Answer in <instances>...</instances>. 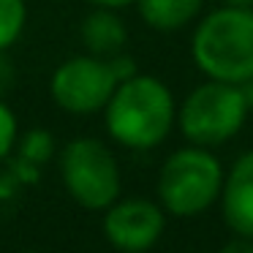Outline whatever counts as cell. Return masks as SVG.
Wrapping results in <instances>:
<instances>
[{
    "mask_svg": "<svg viewBox=\"0 0 253 253\" xmlns=\"http://www.w3.org/2000/svg\"><path fill=\"white\" fill-rule=\"evenodd\" d=\"M128 41L126 25L115 14V8H98L87 14L82 22V44L87 46L90 55L95 57H112L123 52Z\"/></svg>",
    "mask_w": 253,
    "mask_h": 253,
    "instance_id": "obj_9",
    "label": "cell"
},
{
    "mask_svg": "<svg viewBox=\"0 0 253 253\" xmlns=\"http://www.w3.org/2000/svg\"><path fill=\"white\" fill-rule=\"evenodd\" d=\"M139 14L153 30L171 33L180 30L199 14L204 0H136Z\"/></svg>",
    "mask_w": 253,
    "mask_h": 253,
    "instance_id": "obj_10",
    "label": "cell"
},
{
    "mask_svg": "<svg viewBox=\"0 0 253 253\" xmlns=\"http://www.w3.org/2000/svg\"><path fill=\"white\" fill-rule=\"evenodd\" d=\"M139 253H150V251H139Z\"/></svg>",
    "mask_w": 253,
    "mask_h": 253,
    "instance_id": "obj_20",
    "label": "cell"
},
{
    "mask_svg": "<svg viewBox=\"0 0 253 253\" xmlns=\"http://www.w3.org/2000/svg\"><path fill=\"white\" fill-rule=\"evenodd\" d=\"M117 77L106 57L82 55L71 57L52 74V98L71 115H90L109 104Z\"/></svg>",
    "mask_w": 253,
    "mask_h": 253,
    "instance_id": "obj_6",
    "label": "cell"
},
{
    "mask_svg": "<svg viewBox=\"0 0 253 253\" xmlns=\"http://www.w3.org/2000/svg\"><path fill=\"white\" fill-rule=\"evenodd\" d=\"M248 106L240 84L210 79L207 84H199L185 98L180 109V131L188 142L199 147H215L234 136L245 123Z\"/></svg>",
    "mask_w": 253,
    "mask_h": 253,
    "instance_id": "obj_4",
    "label": "cell"
},
{
    "mask_svg": "<svg viewBox=\"0 0 253 253\" xmlns=\"http://www.w3.org/2000/svg\"><path fill=\"white\" fill-rule=\"evenodd\" d=\"M240 90H242V95H245L248 106L253 109V77H251V79H245V82H240Z\"/></svg>",
    "mask_w": 253,
    "mask_h": 253,
    "instance_id": "obj_18",
    "label": "cell"
},
{
    "mask_svg": "<svg viewBox=\"0 0 253 253\" xmlns=\"http://www.w3.org/2000/svg\"><path fill=\"white\" fill-rule=\"evenodd\" d=\"M109 60V66H112V71H115V77H117V82H126V79H131V77H136V63L131 60L128 55H112V57H106Z\"/></svg>",
    "mask_w": 253,
    "mask_h": 253,
    "instance_id": "obj_15",
    "label": "cell"
},
{
    "mask_svg": "<svg viewBox=\"0 0 253 253\" xmlns=\"http://www.w3.org/2000/svg\"><path fill=\"white\" fill-rule=\"evenodd\" d=\"M14 139H17V117L0 98V161L11 153Z\"/></svg>",
    "mask_w": 253,
    "mask_h": 253,
    "instance_id": "obj_13",
    "label": "cell"
},
{
    "mask_svg": "<svg viewBox=\"0 0 253 253\" xmlns=\"http://www.w3.org/2000/svg\"><path fill=\"white\" fill-rule=\"evenodd\" d=\"M52 150H55V144H52V133L49 131L36 128V131L25 133V139H22V161L25 164L41 166L52 155Z\"/></svg>",
    "mask_w": 253,
    "mask_h": 253,
    "instance_id": "obj_12",
    "label": "cell"
},
{
    "mask_svg": "<svg viewBox=\"0 0 253 253\" xmlns=\"http://www.w3.org/2000/svg\"><path fill=\"white\" fill-rule=\"evenodd\" d=\"M68 193L87 210H106L120 196V166L98 139H74L60 155Z\"/></svg>",
    "mask_w": 253,
    "mask_h": 253,
    "instance_id": "obj_5",
    "label": "cell"
},
{
    "mask_svg": "<svg viewBox=\"0 0 253 253\" xmlns=\"http://www.w3.org/2000/svg\"><path fill=\"white\" fill-rule=\"evenodd\" d=\"M223 220L231 231L253 240V150L237 158L220 188Z\"/></svg>",
    "mask_w": 253,
    "mask_h": 253,
    "instance_id": "obj_8",
    "label": "cell"
},
{
    "mask_svg": "<svg viewBox=\"0 0 253 253\" xmlns=\"http://www.w3.org/2000/svg\"><path fill=\"white\" fill-rule=\"evenodd\" d=\"M229 6H253V0H226Z\"/></svg>",
    "mask_w": 253,
    "mask_h": 253,
    "instance_id": "obj_19",
    "label": "cell"
},
{
    "mask_svg": "<svg viewBox=\"0 0 253 253\" xmlns=\"http://www.w3.org/2000/svg\"><path fill=\"white\" fill-rule=\"evenodd\" d=\"M164 210L147 199H123L106 207L104 234L120 253L150 251L164 234Z\"/></svg>",
    "mask_w": 253,
    "mask_h": 253,
    "instance_id": "obj_7",
    "label": "cell"
},
{
    "mask_svg": "<svg viewBox=\"0 0 253 253\" xmlns=\"http://www.w3.org/2000/svg\"><path fill=\"white\" fill-rule=\"evenodd\" d=\"M106 109V131L131 150H153L174 126V98L155 77H131L112 93Z\"/></svg>",
    "mask_w": 253,
    "mask_h": 253,
    "instance_id": "obj_1",
    "label": "cell"
},
{
    "mask_svg": "<svg viewBox=\"0 0 253 253\" xmlns=\"http://www.w3.org/2000/svg\"><path fill=\"white\" fill-rule=\"evenodd\" d=\"M220 188H223V169L218 158L199 144L169 155L158 174L161 207L180 218L204 212L220 196Z\"/></svg>",
    "mask_w": 253,
    "mask_h": 253,
    "instance_id": "obj_3",
    "label": "cell"
},
{
    "mask_svg": "<svg viewBox=\"0 0 253 253\" xmlns=\"http://www.w3.org/2000/svg\"><path fill=\"white\" fill-rule=\"evenodd\" d=\"M25 0H0V49H8L25 28Z\"/></svg>",
    "mask_w": 253,
    "mask_h": 253,
    "instance_id": "obj_11",
    "label": "cell"
},
{
    "mask_svg": "<svg viewBox=\"0 0 253 253\" xmlns=\"http://www.w3.org/2000/svg\"><path fill=\"white\" fill-rule=\"evenodd\" d=\"M14 84H17V68H14L11 57L6 55V49H0V98L11 93Z\"/></svg>",
    "mask_w": 253,
    "mask_h": 253,
    "instance_id": "obj_14",
    "label": "cell"
},
{
    "mask_svg": "<svg viewBox=\"0 0 253 253\" xmlns=\"http://www.w3.org/2000/svg\"><path fill=\"white\" fill-rule=\"evenodd\" d=\"M87 3H93L98 8H126V6H131L133 0H87Z\"/></svg>",
    "mask_w": 253,
    "mask_h": 253,
    "instance_id": "obj_17",
    "label": "cell"
},
{
    "mask_svg": "<svg viewBox=\"0 0 253 253\" xmlns=\"http://www.w3.org/2000/svg\"><path fill=\"white\" fill-rule=\"evenodd\" d=\"M193 63L218 82L240 84L253 77V8L223 6L199 22L191 41Z\"/></svg>",
    "mask_w": 253,
    "mask_h": 253,
    "instance_id": "obj_2",
    "label": "cell"
},
{
    "mask_svg": "<svg viewBox=\"0 0 253 253\" xmlns=\"http://www.w3.org/2000/svg\"><path fill=\"white\" fill-rule=\"evenodd\" d=\"M218 253H253V240L251 237H240V240H231L220 248Z\"/></svg>",
    "mask_w": 253,
    "mask_h": 253,
    "instance_id": "obj_16",
    "label": "cell"
}]
</instances>
